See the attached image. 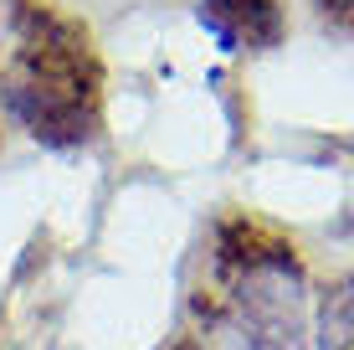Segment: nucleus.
Listing matches in <instances>:
<instances>
[{
	"mask_svg": "<svg viewBox=\"0 0 354 350\" xmlns=\"http://www.w3.org/2000/svg\"><path fill=\"white\" fill-rule=\"evenodd\" d=\"M10 108L21 114V124H26L41 144L67 150V144L93 139V114L82 108V98L52 93V88H41V82H31V88H10Z\"/></svg>",
	"mask_w": 354,
	"mask_h": 350,
	"instance_id": "f257e3e1",
	"label": "nucleus"
},
{
	"mask_svg": "<svg viewBox=\"0 0 354 350\" xmlns=\"http://www.w3.org/2000/svg\"><path fill=\"white\" fill-rule=\"evenodd\" d=\"M201 21L221 36V46H272L283 36L272 0H201Z\"/></svg>",
	"mask_w": 354,
	"mask_h": 350,
	"instance_id": "f03ea898",
	"label": "nucleus"
},
{
	"mask_svg": "<svg viewBox=\"0 0 354 350\" xmlns=\"http://www.w3.org/2000/svg\"><path fill=\"white\" fill-rule=\"evenodd\" d=\"M319 350H354V279H339L319 309Z\"/></svg>",
	"mask_w": 354,
	"mask_h": 350,
	"instance_id": "7ed1b4c3",
	"label": "nucleus"
}]
</instances>
